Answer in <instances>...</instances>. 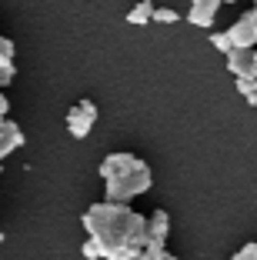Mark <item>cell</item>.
I'll return each mask as SVG.
<instances>
[{"instance_id": "6da1fadb", "label": "cell", "mask_w": 257, "mask_h": 260, "mask_svg": "<svg viewBox=\"0 0 257 260\" xmlns=\"http://www.w3.org/2000/svg\"><path fill=\"white\" fill-rule=\"evenodd\" d=\"M87 240L100 247L104 260H137L147 247V217L127 204H91L80 217Z\"/></svg>"}, {"instance_id": "7a4b0ae2", "label": "cell", "mask_w": 257, "mask_h": 260, "mask_svg": "<svg viewBox=\"0 0 257 260\" xmlns=\"http://www.w3.org/2000/svg\"><path fill=\"white\" fill-rule=\"evenodd\" d=\"M100 180H104V200L107 204H127L154 187V174L137 153L117 150L100 160Z\"/></svg>"}, {"instance_id": "3957f363", "label": "cell", "mask_w": 257, "mask_h": 260, "mask_svg": "<svg viewBox=\"0 0 257 260\" xmlns=\"http://www.w3.org/2000/svg\"><path fill=\"white\" fill-rule=\"evenodd\" d=\"M94 123H97V104H94V100H77L74 107L67 110V130H70L74 140L91 137Z\"/></svg>"}, {"instance_id": "277c9868", "label": "cell", "mask_w": 257, "mask_h": 260, "mask_svg": "<svg viewBox=\"0 0 257 260\" xmlns=\"http://www.w3.org/2000/svg\"><path fill=\"white\" fill-rule=\"evenodd\" d=\"M227 37H231V44H234V50H254L257 47V27H254V17L241 14L231 27H227Z\"/></svg>"}, {"instance_id": "5b68a950", "label": "cell", "mask_w": 257, "mask_h": 260, "mask_svg": "<svg viewBox=\"0 0 257 260\" xmlns=\"http://www.w3.org/2000/svg\"><path fill=\"white\" fill-rule=\"evenodd\" d=\"M217 10H220V0H194V4L187 7V23L211 30V27H214V17H217Z\"/></svg>"}, {"instance_id": "8992f818", "label": "cell", "mask_w": 257, "mask_h": 260, "mask_svg": "<svg viewBox=\"0 0 257 260\" xmlns=\"http://www.w3.org/2000/svg\"><path fill=\"white\" fill-rule=\"evenodd\" d=\"M167 234H170V214L157 207L147 217V244H167Z\"/></svg>"}, {"instance_id": "52a82bcc", "label": "cell", "mask_w": 257, "mask_h": 260, "mask_svg": "<svg viewBox=\"0 0 257 260\" xmlns=\"http://www.w3.org/2000/svg\"><path fill=\"white\" fill-rule=\"evenodd\" d=\"M227 70H231V77H237V80L257 77V70H254V50H234V54H227Z\"/></svg>"}, {"instance_id": "ba28073f", "label": "cell", "mask_w": 257, "mask_h": 260, "mask_svg": "<svg viewBox=\"0 0 257 260\" xmlns=\"http://www.w3.org/2000/svg\"><path fill=\"white\" fill-rule=\"evenodd\" d=\"M154 10H157V4H151V0H140L134 10L127 14V23H137V27H144V23L154 20Z\"/></svg>"}, {"instance_id": "9c48e42d", "label": "cell", "mask_w": 257, "mask_h": 260, "mask_svg": "<svg viewBox=\"0 0 257 260\" xmlns=\"http://www.w3.org/2000/svg\"><path fill=\"white\" fill-rule=\"evenodd\" d=\"M14 54H17L14 40H10V37H0V70H4V74H7V70H17Z\"/></svg>"}, {"instance_id": "30bf717a", "label": "cell", "mask_w": 257, "mask_h": 260, "mask_svg": "<svg viewBox=\"0 0 257 260\" xmlns=\"http://www.w3.org/2000/svg\"><path fill=\"white\" fill-rule=\"evenodd\" d=\"M211 47L214 50H220V54H234V44H231V37H227V30H211Z\"/></svg>"}, {"instance_id": "8fae6325", "label": "cell", "mask_w": 257, "mask_h": 260, "mask_svg": "<svg viewBox=\"0 0 257 260\" xmlns=\"http://www.w3.org/2000/svg\"><path fill=\"white\" fill-rule=\"evenodd\" d=\"M234 84H237V93H241L247 104L257 97V77H247V80H234Z\"/></svg>"}, {"instance_id": "7c38bea8", "label": "cell", "mask_w": 257, "mask_h": 260, "mask_svg": "<svg viewBox=\"0 0 257 260\" xmlns=\"http://www.w3.org/2000/svg\"><path fill=\"white\" fill-rule=\"evenodd\" d=\"M164 257H167V247L164 244H147L144 253H140L137 260H164Z\"/></svg>"}, {"instance_id": "4fadbf2b", "label": "cell", "mask_w": 257, "mask_h": 260, "mask_svg": "<svg viewBox=\"0 0 257 260\" xmlns=\"http://www.w3.org/2000/svg\"><path fill=\"white\" fill-rule=\"evenodd\" d=\"M231 260H257V240H247V244H244Z\"/></svg>"}, {"instance_id": "5bb4252c", "label": "cell", "mask_w": 257, "mask_h": 260, "mask_svg": "<svg viewBox=\"0 0 257 260\" xmlns=\"http://www.w3.org/2000/svg\"><path fill=\"white\" fill-rule=\"evenodd\" d=\"M177 17H181V14H177L174 7H157V10H154V20H157V23H174Z\"/></svg>"}, {"instance_id": "9a60e30c", "label": "cell", "mask_w": 257, "mask_h": 260, "mask_svg": "<svg viewBox=\"0 0 257 260\" xmlns=\"http://www.w3.org/2000/svg\"><path fill=\"white\" fill-rule=\"evenodd\" d=\"M80 253H83V260H104V257H100V247L94 244V240H83V244H80Z\"/></svg>"}, {"instance_id": "2e32d148", "label": "cell", "mask_w": 257, "mask_h": 260, "mask_svg": "<svg viewBox=\"0 0 257 260\" xmlns=\"http://www.w3.org/2000/svg\"><path fill=\"white\" fill-rule=\"evenodd\" d=\"M14 77H17V70H7V74L0 70V93H4V87H10V84H14Z\"/></svg>"}, {"instance_id": "e0dca14e", "label": "cell", "mask_w": 257, "mask_h": 260, "mask_svg": "<svg viewBox=\"0 0 257 260\" xmlns=\"http://www.w3.org/2000/svg\"><path fill=\"white\" fill-rule=\"evenodd\" d=\"M7 114H10V100L0 93V120H7Z\"/></svg>"}, {"instance_id": "ac0fdd59", "label": "cell", "mask_w": 257, "mask_h": 260, "mask_svg": "<svg viewBox=\"0 0 257 260\" xmlns=\"http://www.w3.org/2000/svg\"><path fill=\"white\" fill-rule=\"evenodd\" d=\"M4 157H7V153H4V150H0V174H4Z\"/></svg>"}, {"instance_id": "d6986e66", "label": "cell", "mask_w": 257, "mask_h": 260, "mask_svg": "<svg viewBox=\"0 0 257 260\" xmlns=\"http://www.w3.org/2000/svg\"><path fill=\"white\" fill-rule=\"evenodd\" d=\"M250 17H254V27H257V10L254 7H250Z\"/></svg>"}, {"instance_id": "ffe728a7", "label": "cell", "mask_w": 257, "mask_h": 260, "mask_svg": "<svg viewBox=\"0 0 257 260\" xmlns=\"http://www.w3.org/2000/svg\"><path fill=\"white\" fill-rule=\"evenodd\" d=\"M164 260H177V257H174V253H167V257H164Z\"/></svg>"}, {"instance_id": "44dd1931", "label": "cell", "mask_w": 257, "mask_h": 260, "mask_svg": "<svg viewBox=\"0 0 257 260\" xmlns=\"http://www.w3.org/2000/svg\"><path fill=\"white\" fill-rule=\"evenodd\" d=\"M254 70H257V50H254Z\"/></svg>"}, {"instance_id": "7402d4cb", "label": "cell", "mask_w": 257, "mask_h": 260, "mask_svg": "<svg viewBox=\"0 0 257 260\" xmlns=\"http://www.w3.org/2000/svg\"><path fill=\"white\" fill-rule=\"evenodd\" d=\"M250 107H257V97H254V100H250Z\"/></svg>"}, {"instance_id": "603a6c76", "label": "cell", "mask_w": 257, "mask_h": 260, "mask_svg": "<svg viewBox=\"0 0 257 260\" xmlns=\"http://www.w3.org/2000/svg\"><path fill=\"white\" fill-rule=\"evenodd\" d=\"M0 244H4V230H0Z\"/></svg>"}, {"instance_id": "cb8c5ba5", "label": "cell", "mask_w": 257, "mask_h": 260, "mask_svg": "<svg viewBox=\"0 0 257 260\" xmlns=\"http://www.w3.org/2000/svg\"><path fill=\"white\" fill-rule=\"evenodd\" d=\"M224 260H231V257H224Z\"/></svg>"}]
</instances>
